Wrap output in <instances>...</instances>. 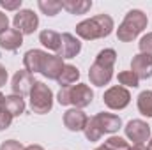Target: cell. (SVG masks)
Returning <instances> with one entry per match:
<instances>
[{
    "instance_id": "obj_1",
    "label": "cell",
    "mask_w": 152,
    "mask_h": 150,
    "mask_svg": "<svg viewBox=\"0 0 152 150\" xmlns=\"http://www.w3.org/2000/svg\"><path fill=\"white\" fill-rule=\"evenodd\" d=\"M115 28L113 18L110 14H96L87 18L76 25V36L83 41H96V39L108 37Z\"/></svg>"
},
{
    "instance_id": "obj_2",
    "label": "cell",
    "mask_w": 152,
    "mask_h": 150,
    "mask_svg": "<svg viewBox=\"0 0 152 150\" xmlns=\"http://www.w3.org/2000/svg\"><path fill=\"white\" fill-rule=\"evenodd\" d=\"M117 62V51L104 48L97 53L94 64L88 69V79L94 87H104L113 78V66Z\"/></svg>"
},
{
    "instance_id": "obj_3",
    "label": "cell",
    "mask_w": 152,
    "mask_h": 150,
    "mask_svg": "<svg viewBox=\"0 0 152 150\" xmlns=\"http://www.w3.org/2000/svg\"><path fill=\"white\" fill-rule=\"evenodd\" d=\"M147 25H149L147 14L140 9H131L117 28V39L120 42H131L147 28Z\"/></svg>"
},
{
    "instance_id": "obj_4",
    "label": "cell",
    "mask_w": 152,
    "mask_h": 150,
    "mask_svg": "<svg viewBox=\"0 0 152 150\" xmlns=\"http://www.w3.org/2000/svg\"><path fill=\"white\" fill-rule=\"evenodd\" d=\"M28 97H30V110L34 113L46 115L53 110V92L46 83L36 81Z\"/></svg>"
},
{
    "instance_id": "obj_5",
    "label": "cell",
    "mask_w": 152,
    "mask_h": 150,
    "mask_svg": "<svg viewBox=\"0 0 152 150\" xmlns=\"http://www.w3.org/2000/svg\"><path fill=\"white\" fill-rule=\"evenodd\" d=\"M103 103L113 110V111H120L124 108L129 106L131 103V94L127 88L120 87V85H115V87H110L104 94H103Z\"/></svg>"
},
{
    "instance_id": "obj_6",
    "label": "cell",
    "mask_w": 152,
    "mask_h": 150,
    "mask_svg": "<svg viewBox=\"0 0 152 150\" xmlns=\"http://www.w3.org/2000/svg\"><path fill=\"white\" fill-rule=\"evenodd\" d=\"M124 133H126V138L134 145H145L151 140V125L140 118L129 120L124 127Z\"/></svg>"
},
{
    "instance_id": "obj_7",
    "label": "cell",
    "mask_w": 152,
    "mask_h": 150,
    "mask_svg": "<svg viewBox=\"0 0 152 150\" xmlns=\"http://www.w3.org/2000/svg\"><path fill=\"white\" fill-rule=\"evenodd\" d=\"M12 25L14 28L23 34V36H30L37 30L39 27V16L32 11V9H20L14 18H12Z\"/></svg>"
},
{
    "instance_id": "obj_8",
    "label": "cell",
    "mask_w": 152,
    "mask_h": 150,
    "mask_svg": "<svg viewBox=\"0 0 152 150\" xmlns=\"http://www.w3.org/2000/svg\"><path fill=\"white\" fill-rule=\"evenodd\" d=\"M69 88V106L78 108V110H83L87 106L92 104L94 101V90L85 85V83H76L73 87H67Z\"/></svg>"
},
{
    "instance_id": "obj_9",
    "label": "cell",
    "mask_w": 152,
    "mask_h": 150,
    "mask_svg": "<svg viewBox=\"0 0 152 150\" xmlns=\"http://www.w3.org/2000/svg\"><path fill=\"white\" fill-rule=\"evenodd\" d=\"M90 120L94 122V125L97 127V131L101 134H113L122 127V118L118 115H113V113L101 111L94 117H90Z\"/></svg>"
},
{
    "instance_id": "obj_10",
    "label": "cell",
    "mask_w": 152,
    "mask_h": 150,
    "mask_svg": "<svg viewBox=\"0 0 152 150\" xmlns=\"http://www.w3.org/2000/svg\"><path fill=\"white\" fill-rule=\"evenodd\" d=\"M34 83H36L34 74H30L28 71L21 69V71H18L16 74L12 76V81H11L12 94H16V95H21V97H23V95L30 94V90H32Z\"/></svg>"
},
{
    "instance_id": "obj_11",
    "label": "cell",
    "mask_w": 152,
    "mask_h": 150,
    "mask_svg": "<svg viewBox=\"0 0 152 150\" xmlns=\"http://www.w3.org/2000/svg\"><path fill=\"white\" fill-rule=\"evenodd\" d=\"M64 125L71 131V133H83L87 122H88V117L83 110H78V108H71L64 113Z\"/></svg>"
},
{
    "instance_id": "obj_12",
    "label": "cell",
    "mask_w": 152,
    "mask_h": 150,
    "mask_svg": "<svg viewBox=\"0 0 152 150\" xmlns=\"http://www.w3.org/2000/svg\"><path fill=\"white\" fill-rule=\"evenodd\" d=\"M46 57L48 53L42 51V50H28L25 55H23V67L25 71H28L30 74H36V73H41L42 71V66L46 62Z\"/></svg>"
},
{
    "instance_id": "obj_13",
    "label": "cell",
    "mask_w": 152,
    "mask_h": 150,
    "mask_svg": "<svg viewBox=\"0 0 152 150\" xmlns=\"http://www.w3.org/2000/svg\"><path fill=\"white\" fill-rule=\"evenodd\" d=\"M131 71L138 76V79L152 78V57L145 53H138L131 60Z\"/></svg>"
},
{
    "instance_id": "obj_14",
    "label": "cell",
    "mask_w": 152,
    "mask_h": 150,
    "mask_svg": "<svg viewBox=\"0 0 152 150\" xmlns=\"http://www.w3.org/2000/svg\"><path fill=\"white\" fill-rule=\"evenodd\" d=\"M60 37H62V46H60L58 57H62V58H75L76 55L81 51V41L76 36L69 34V32L60 34Z\"/></svg>"
},
{
    "instance_id": "obj_15",
    "label": "cell",
    "mask_w": 152,
    "mask_h": 150,
    "mask_svg": "<svg viewBox=\"0 0 152 150\" xmlns=\"http://www.w3.org/2000/svg\"><path fill=\"white\" fill-rule=\"evenodd\" d=\"M64 66H66V64H64V58H62V57H58V55H50V53H48L41 74L44 76V78H48V79H58V76L62 73Z\"/></svg>"
},
{
    "instance_id": "obj_16",
    "label": "cell",
    "mask_w": 152,
    "mask_h": 150,
    "mask_svg": "<svg viewBox=\"0 0 152 150\" xmlns=\"http://www.w3.org/2000/svg\"><path fill=\"white\" fill-rule=\"evenodd\" d=\"M23 44V34H20L16 28H9L0 36V48L5 51H16Z\"/></svg>"
},
{
    "instance_id": "obj_17",
    "label": "cell",
    "mask_w": 152,
    "mask_h": 150,
    "mask_svg": "<svg viewBox=\"0 0 152 150\" xmlns=\"http://www.w3.org/2000/svg\"><path fill=\"white\" fill-rule=\"evenodd\" d=\"M4 108H5V111L11 113L12 118H14V117H20V115L25 113L27 104H25V99H23L21 95L11 94V95H5V97H4Z\"/></svg>"
},
{
    "instance_id": "obj_18",
    "label": "cell",
    "mask_w": 152,
    "mask_h": 150,
    "mask_svg": "<svg viewBox=\"0 0 152 150\" xmlns=\"http://www.w3.org/2000/svg\"><path fill=\"white\" fill-rule=\"evenodd\" d=\"M39 42L44 46V48H48L50 51H60V46H62V37H60V34L58 32H55V30H42L41 34H39Z\"/></svg>"
},
{
    "instance_id": "obj_19",
    "label": "cell",
    "mask_w": 152,
    "mask_h": 150,
    "mask_svg": "<svg viewBox=\"0 0 152 150\" xmlns=\"http://www.w3.org/2000/svg\"><path fill=\"white\" fill-rule=\"evenodd\" d=\"M78 79H80V69L73 64H66L58 79H57V83L60 85V88H64V87H73Z\"/></svg>"
},
{
    "instance_id": "obj_20",
    "label": "cell",
    "mask_w": 152,
    "mask_h": 150,
    "mask_svg": "<svg viewBox=\"0 0 152 150\" xmlns=\"http://www.w3.org/2000/svg\"><path fill=\"white\" fill-rule=\"evenodd\" d=\"M62 9L75 16L87 14L92 9V0H62Z\"/></svg>"
},
{
    "instance_id": "obj_21",
    "label": "cell",
    "mask_w": 152,
    "mask_h": 150,
    "mask_svg": "<svg viewBox=\"0 0 152 150\" xmlns=\"http://www.w3.org/2000/svg\"><path fill=\"white\" fill-rule=\"evenodd\" d=\"M136 106H138V111L142 113L143 117L152 118V90L140 92V95L136 99Z\"/></svg>"
},
{
    "instance_id": "obj_22",
    "label": "cell",
    "mask_w": 152,
    "mask_h": 150,
    "mask_svg": "<svg viewBox=\"0 0 152 150\" xmlns=\"http://www.w3.org/2000/svg\"><path fill=\"white\" fill-rule=\"evenodd\" d=\"M37 7L46 16H57L62 11V2H58V0H39Z\"/></svg>"
},
{
    "instance_id": "obj_23",
    "label": "cell",
    "mask_w": 152,
    "mask_h": 150,
    "mask_svg": "<svg viewBox=\"0 0 152 150\" xmlns=\"http://www.w3.org/2000/svg\"><path fill=\"white\" fill-rule=\"evenodd\" d=\"M117 79H118L120 87H124V88H136L140 85L138 76L134 74L133 71H120L118 76H117Z\"/></svg>"
},
{
    "instance_id": "obj_24",
    "label": "cell",
    "mask_w": 152,
    "mask_h": 150,
    "mask_svg": "<svg viewBox=\"0 0 152 150\" xmlns=\"http://www.w3.org/2000/svg\"><path fill=\"white\" fill-rule=\"evenodd\" d=\"M104 145L110 150H131V145L124 138H120V136H110L104 141Z\"/></svg>"
},
{
    "instance_id": "obj_25",
    "label": "cell",
    "mask_w": 152,
    "mask_h": 150,
    "mask_svg": "<svg viewBox=\"0 0 152 150\" xmlns=\"http://www.w3.org/2000/svg\"><path fill=\"white\" fill-rule=\"evenodd\" d=\"M138 50H140V53H145V55H151L152 57V32H147L143 37L140 39Z\"/></svg>"
},
{
    "instance_id": "obj_26",
    "label": "cell",
    "mask_w": 152,
    "mask_h": 150,
    "mask_svg": "<svg viewBox=\"0 0 152 150\" xmlns=\"http://www.w3.org/2000/svg\"><path fill=\"white\" fill-rule=\"evenodd\" d=\"M11 124H12V115L9 111H5V108H2L0 110V131L9 129Z\"/></svg>"
},
{
    "instance_id": "obj_27",
    "label": "cell",
    "mask_w": 152,
    "mask_h": 150,
    "mask_svg": "<svg viewBox=\"0 0 152 150\" xmlns=\"http://www.w3.org/2000/svg\"><path fill=\"white\" fill-rule=\"evenodd\" d=\"M0 7L5 9V11H20L21 9V0H0Z\"/></svg>"
},
{
    "instance_id": "obj_28",
    "label": "cell",
    "mask_w": 152,
    "mask_h": 150,
    "mask_svg": "<svg viewBox=\"0 0 152 150\" xmlns=\"http://www.w3.org/2000/svg\"><path fill=\"white\" fill-rule=\"evenodd\" d=\"M0 150H25V147L20 141H16V140H5L0 145Z\"/></svg>"
},
{
    "instance_id": "obj_29",
    "label": "cell",
    "mask_w": 152,
    "mask_h": 150,
    "mask_svg": "<svg viewBox=\"0 0 152 150\" xmlns=\"http://www.w3.org/2000/svg\"><path fill=\"white\" fill-rule=\"evenodd\" d=\"M7 30H9V18H7L5 12L0 11V36H2L4 32H7Z\"/></svg>"
},
{
    "instance_id": "obj_30",
    "label": "cell",
    "mask_w": 152,
    "mask_h": 150,
    "mask_svg": "<svg viewBox=\"0 0 152 150\" xmlns=\"http://www.w3.org/2000/svg\"><path fill=\"white\" fill-rule=\"evenodd\" d=\"M7 78H9V74H7V69L0 64V87H4V85L7 83Z\"/></svg>"
},
{
    "instance_id": "obj_31",
    "label": "cell",
    "mask_w": 152,
    "mask_h": 150,
    "mask_svg": "<svg viewBox=\"0 0 152 150\" xmlns=\"http://www.w3.org/2000/svg\"><path fill=\"white\" fill-rule=\"evenodd\" d=\"M25 150H44L41 145H28V147H25Z\"/></svg>"
},
{
    "instance_id": "obj_32",
    "label": "cell",
    "mask_w": 152,
    "mask_h": 150,
    "mask_svg": "<svg viewBox=\"0 0 152 150\" xmlns=\"http://www.w3.org/2000/svg\"><path fill=\"white\" fill-rule=\"evenodd\" d=\"M131 150H149V149H147V145H133Z\"/></svg>"
},
{
    "instance_id": "obj_33",
    "label": "cell",
    "mask_w": 152,
    "mask_h": 150,
    "mask_svg": "<svg viewBox=\"0 0 152 150\" xmlns=\"http://www.w3.org/2000/svg\"><path fill=\"white\" fill-rule=\"evenodd\" d=\"M4 97H5V95H4V94H2V92H0V110H2V108H4Z\"/></svg>"
},
{
    "instance_id": "obj_34",
    "label": "cell",
    "mask_w": 152,
    "mask_h": 150,
    "mask_svg": "<svg viewBox=\"0 0 152 150\" xmlns=\"http://www.w3.org/2000/svg\"><path fill=\"white\" fill-rule=\"evenodd\" d=\"M94 150H110L106 145H101V147H97V149H94Z\"/></svg>"
},
{
    "instance_id": "obj_35",
    "label": "cell",
    "mask_w": 152,
    "mask_h": 150,
    "mask_svg": "<svg viewBox=\"0 0 152 150\" xmlns=\"http://www.w3.org/2000/svg\"><path fill=\"white\" fill-rule=\"evenodd\" d=\"M147 149L152 150V140H149V145H147Z\"/></svg>"
}]
</instances>
